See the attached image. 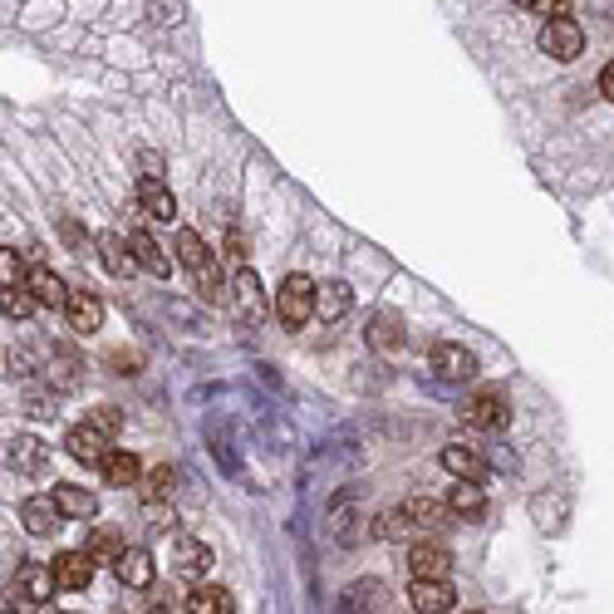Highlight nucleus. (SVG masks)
<instances>
[{
	"label": "nucleus",
	"mask_w": 614,
	"mask_h": 614,
	"mask_svg": "<svg viewBox=\"0 0 614 614\" xmlns=\"http://www.w3.org/2000/svg\"><path fill=\"white\" fill-rule=\"evenodd\" d=\"M50 497L59 502V511H64L69 521H94V511H99V497H94L89 487H69V482H59Z\"/></svg>",
	"instance_id": "nucleus-19"
},
{
	"label": "nucleus",
	"mask_w": 614,
	"mask_h": 614,
	"mask_svg": "<svg viewBox=\"0 0 614 614\" xmlns=\"http://www.w3.org/2000/svg\"><path fill=\"white\" fill-rule=\"evenodd\" d=\"M94 565H99V560L89 556V551H59V556H55L59 590H89V580H94Z\"/></svg>",
	"instance_id": "nucleus-9"
},
{
	"label": "nucleus",
	"mask_w": 614,
	"mask_h": 614,
	"mask_svg": "<svg viewBox=\"0 0 614 614\" xmlns=\"http://www.w3.org/2000/svg\"><path fill=\"white\" fill-rule=\"evenodd\" d=\"M276 315H280L285 330L310 325V315H320V285H315L310 276H300V271H290L276 290Z\"/></svg>",
	"instance_id": "nucleus-1"
},
{
	"label": "nucleus",
	"mask_w": 614,
	"mask_h": 614,
	"mask_svg": "<svg viewBox=\"0 0 614 614\" xmlns=\"http://www.w3.org/2000/svg\"><path fill=\"white\" fill-rule=\"evenodd\" d=\"M128 241H133V256H138V266L148 271V276H158V280H168L172 276V261H168V251L148 236V231H128Z\"/></svg>",
	"instance_id": "nucleus-18"
},
{
	"label": "nucleus",
	"mask_w": 614,
	"mask_h": 614,
	"mask_svg": "<svg viewBox=\"0 0 614 614\" xmlns=\"http://www.w3.org/2000/svg\"><path fill=\"white\" fill-rule=\"evenodd\" d=\"M172 570H177L182 580H202V575L212 570V551H207L197 536H177V541H172Z\"/></svg>",
	"instance_id": "nucleus-8"
},
{
	"label": "nucleus",
	"mask_w": 614,
	"mask_h": 614,
	"mask_svg": "<svg viewBox=\"0 0 614 614\" xmlns=\"http://www.w3.org/2000/svg\"><path fill=\"white\" fill-rule=\"evenodd\" d=\"M177 261L197 276V271H207V266H212V251H207V241H202L197 231H177Z\"/></svg>",
	"instance_id": "nucleus-23"
},
{
	"label": "nucleus",
	"mask_w": 614,
	"mask_h": 614,
	"mask_svg": "<svg viewBox=\"0 0 614 614\" xmlns=\"http://www.w3.org/2000/svg\"><path fill=\"white\" fill-rule=\"evenodd\" d=\"M443 467L452 477H462V482H487V457L477 447H462V443L443 447Z\"/></svg>",
	"instance_id": "nucleus-16"
},
{
	"label": "nucleus",
	"mask_w": 614,
	"mask_h": 614,
	"mask_svg": "<svg viewBox=\"0 0 614 614\" xmlns=\"http://www.w3.org/2000/svg\"><path fill=\"white\" fill-rule=\"evenodd\" d=\"M25 285H30V290H35V300H40V305H50V310H59V305L69 300L64 280H59L55 271H45V266H30V271H25Z\"/></svg>",
	"instance_id": "nucleus-21"
},
{
	"label": "nucleus",
	"mask_w": 614,
	"mask_h": 614,
	"mask_svg": "<svg viewBox=\"0 0 614 614\" xmlns=\"http://www.w3.org/2000/svg\"><path fill=\"white\" fill-rule=\"evenodd\" d=\"M172 482H177L172 467H153V472L143 477V502H163V497H172Z\"/></svg>",
	"instance_id": "nucleus-30"
},
{
	"label": "nucleus",
	"mask_w": 614,
	"mask_h": 614,
	"mask_svg": "<svg viewBox=\"0 0 614 614\" xmlns=\"http://www.w3.org/2000/svg\"><path fill=\"white\" fill-rule=\"evenodd\" d=\"M197 295H202V300H222L226 295V285H222V271H217V261H212V266H207V271H197Z\"/></svg>",
	"instance_id": "nucleus-31"
},
{
	"label": "nucleus",
	"mask_w": 614,
	"mask_h": 614,
	"mask_svg": "<svg viewBox=\"0 0 614 614\" xmlns=\"http://www.w3.org/2000/svg\"><path fill=\"white\" fill-rule=\"evenodd\" d=\"M541 5H546L551 15H565V10H570V0H541Z\"/></svg>",
	"instance_id": "nucleus-36"
},
{
	"label": "nucleus",
	"mask_w": 614,
	"mask_h": 614,
	"mask_svg": "<svg viewBox=\"0 0 614 614\" xmlns=\"http://www.w3.org/2000/svg\"><path fill=\"white\" fill-rule=\"evenodd\" d=\"M349 305H354L349 285H339V280H335V285H325V290H320V320H339Z\"/></svg>",
	"instance_id": "nucleus-29"
},
{
	"label": "nucleus",
	"mask_w": 614,
	"mask_h": 614,
	"mask_svg": "<svg viewBox=\"0 0 614 614\" xmlns=\"http://www.w3.org/2000/svg\"><path fill=\"white\" fill-rule=\"evenodd\" d=\"M408 565H413V575H447V551L433 546V541H423V546L408 551Z\"/></svg>",
	"instance_id": "nucleus-27"
},
{
	"label": "nucleus",
	"mask_w": 614,
	"mask_h": 614,
	"mask_svg": "<svg viewBox=\"0 0 614 614\" xmlns=\"http://www.w3.org/2000/svg\"><path fill=\"white\" fill-rule=\"evenodd\" d=\"M541 50L551 59H560V64H570V59H580V50H585V35H580V25L570 15H551L541 25Z\"/></svg>",
	"instance_id": "nucleus-4"
},
{
	"label": "nucleus",
	"mask_w": 614,
	"mask_h": 614,
	"mask_svg": "<svg viewBox=\"0 0 614 614\" xmlns=\"http://www.w3.org/2000/svg\"><path fill=\"white\" fill-rule=\"evenodd\" d=\"M55 590H59L55 565H50V570H45V565H20V575H15V605H20V610H45Z\"/></svg>",
	"instance_id": "nucleus-3"
},
{
	"label": "nucleus",
	"mask_w": 614,
	"mask_h": 614,
	"mask_svg": "<svg viewBox=\"0 0 614 614\" xmlns=\"http://www.w3.org/2000/svg\"><path fill=\"white\" fill-rule=\"evenodd\" d=\"M113 570H118V580H123L128 590H148V585H153V556H148L143 546H128Z\"/></svg>",
	"instance_id": "nucleus-17"
},
{
	"label": "nucleus",
	"mask_w": 614,
	"mask_h": 614,
	"mask_svg": "<svg viewBox=\"0 0 614 614\" xmlns=\"http://www.w3.org/2000/svg\"><path fill=\"white\" fill-rule=\"evenodd\" d=\"M59 502L55 497H30V502L20 506V526L30 531V536H55L59 531Z\"/></svg>",
	"instance_id": "nucleus-13"
},
{
	"label": "nucleus",
	"mask_w": 614,
	"mask_h": 614,
	"mask_svg": "<svg viewBox=\"0 0 614 614\" xmlns=\"http://www.w3.org/2000/svg\"><path fill=\"white\" fill-rule=\"evenodd\" d=\"M187 610L192 614H231V595H226L222 585H197L192 595H187Z\"/></svg>",
	"instance_id": "nucleus-24"
},
{
	"label": "nucleus",
	"mask_w": 614,
	"mask_h": 614,
	"mask_svg": "<svg viewBox=\"0 0 614 614\" xmlns=\"http://www.w3.org/2000/svg\"><path fill=\"white\" fill-rule=\"evenodd\" d=\"M433 369H438V379H447V384H462V379L477 374V359L462 344H438L433 349Z\"/></svg>",
	"instance_id": "nucleus-12"
},
{
	"label": "nucleus",
	"mask_w": 614,
	"mask_h": 614,
	"mask_svg": "<svg viewBox=\"0 0 614 614\" xmlns=\"http://www.w3.org/2000/svg\"><path fill=\"white\" fill-rule=\"evenodd\" d=\"M99 256H104V266H109V276H133L138 271V256H133V241L128 236H118V231H104L99 236Z\"/></svg>",
	"instance_id": "nucleus-15"
},
{
	"label": "nucleus",
	"mask_w": 614,
	"mask_h": 614,
	"mask_svg": "<svg viewBox=\"0 0 614 614\" xmlns=\"http://www.w3.org/2000/svg\"><path fill=\"white\" fill-rule=\"evenodd\" d=\"M15 280H25V266H20L15 251H5V285H15Z\"/></svg>",
	"instance_id": "nucleus-34"
},
{
	"label": "nucleus",
	"mask_w": 614,
	"mask_h": 614,
	"mask_svg": "<svg viewBox=\"0 0 614 614\" xmlns=\"http://www.w3.org/2000/svg\"><path fill=\"white\" fill-rule=\"evenodd\" d=\"M84 551L99 560V565H118V556H123L128 546H123V536H118L113 526H99V531L89 536V546H84Z\"/></svg>",
	"instance_id": "nucleus-25"
},
{
	"label": "nucleus",
	"mask_w": 614,
	"mask_h": 614,
	"mask_svg": "<svg viewBox=\"0 0 614 614\" xmlns=\"http://www.w3.org/2000/svg\"><path fill=\"white\" fill-rule=\"evenodd\" d=\"M109 438H113V433H104L94 418H84L79 428H69L64 447H69V457H74V462H94V467H99V457L109 452Z\"/></svg>",
	"instance_id": "nucleus-6"
},
{
	"label": "nucleus",
	"mask_w": 614,
	"mask_h": 614,
	"mask_svg": "<svg viewBox=\"0 0 614 614\" xmlns=\"http://www.w3.org/2000/svg\"><path fill=\"white\" fill-rule=\"evenodd\" d=\"M600 94H605V99H614V64H605V69H600Z\"/></svg>",
	"instance_id": "nucleus-35"
},
{
	"label": "nucleus",
	"mask_w": 614,
	"mask_h": 614,
	"mask_svg": "<svg viewBox=\"0 0 614 614\" xmlns=\"http://www.w3.org/2000/svg\"><path fill=\"white\" fill-rule=\"evenodd\" d=\"M99 477H104V487H138L143 467H138V457H133L128 447H109V452L99 457Z\"/></svg>",
	"instance_id": "nucleus-10"
},
{
	"label": "nucleus",
	"mask_w": 614,
	"mask_h": 614,
	"mask_svg": "<svg viewBox=\"0 0 614 614\" xmlns=\"http://www.w3.org/2000/svg\"><path fill=\"white\" fill-rule=\"evenodd\" d=\"M138 207H143L153 222H172V217H177L172 192L163 187V177H153V172H143V177H138Z\"/></svg>",
	"instance_id": "nucleus-11"
},
{
	"label": "nucleus",
	"mask_w": 614,
	"mask_h": 614,
	"mask_svg": "<svg viewBox=\"0 0 614 614\" xmlns=\"http://www.w3.org/2000/svg\"><path fill=\"white\" fill-rule=\"evenodd\" d=\"M516 5H541V0H516Z\"/></svg>",
	"instance_id": "nucleus-37"
},
{
	"label": "nucleus",
	"mask_w": 614,
	"mask_h": 614,
	"mask_svg": "<svg viewBox=\"0 0 614 614\" xmlns=\"http://www.w3.org/2000/svg\"><path fill=\"white\" fill-rule=\"evenodd\" d=\"M89 418H94L104 433H118V428H123V413H118V408H89Z\"/></svg>",
	"instance_id": "nucleus-32"
},
{
	"label": "nucleus",
	"mask_w": 614,
	"mask_h": 614,
	"mask_svg": "<svg viewBox=\"0 0 614 614\" xmlns=\"http://www.w3.org/2000/svg\"><path fill=\"white\" fill-rule=\"evenodd\" d=\"M231 290H236V315H241L246 325H261V320H266V300H261V280H256V271L246 266Z\"/></svg>",
	"instance_id": "nucleus-14"
},
{
	"label": "nucleus",
	"mask_w": 614,
	"mask_h": 614,
	"mask_svg": "<svg viewBox=\"0 0 614 614\" xmlns=\"http://www.w3.org/2000/svg\"><path fill=\"white\" fill-rule=\"evenodd\" d=\"M35 290L30 285H5V295H0V310H5V320H30L35 315Z\"/></svg>",
	"instance_id": "nucleus-26"
},
{
	"label": "nucleus",
	"mask_w": 614,
	"mask_h": 614,
	"mask_svg": "<svg viewBox=\"0 0 614 614\" xmlns=\"http://www.w3.org/2000/svg\"><path fill=\"white\" fill-rule=\"evenodd\" d=\"M447 511H452V516H462V521H477V516L487 511L482 482H462V487H452V497H447Z\"/></svg>",
	"instance_id": "nucleus-22"
},
{
	"label": "nucleus",
	"mask_w": 614,
	"mask_h": 614,
	"mask_svg": "<svg viewBox=\"0 0 614 614\" xmlns=\"http://www.w3.org/2000/svg\"><path fill=\"white\" fill-rule=\"evenodd\" d=\"M5 462H10V472H40L45 467V447H40V438H30V433H20V438H10L5 443Z\"/></svg>",
	"instance_id": "nucleus-20"
},
{
	"label": "nucleus",
	"mask_w": 614,
	"mask_h": 614,
	"mask_svg": "<svg viewBox=\"0 0 614 614\" xmlns=\"http://www.w3.org/2000/svg\"><path fill=\"white\" fill-rule=\"evenodd\" d=\"M408 516H413V521H423V526H433V521H438V506L433 502H413L408 506Z\"/></svg>",
	"instance_id": "nucleus-33"
},
{
	"label": "nucleus",
	"mask_w": 614,
	"mask_h": 614,
	"mask_svg": "<svg viewBox=\"0 0 614 614\" xmlns=\"http://www.w3.org/2000/svg\"><path fill=\"white\" fill-rule=\"evenodd\" d=\"M408 605H413L418 614H447L452 605H457V595H452V585H447L443 575H413Z\"/></svg>",
	"instance_id": "nucleus-5"
},
{
	"label": "nucleus",
	"mask_w": 614,
	"mask_h": 614,
	"mask_svg": "<svg viewBox=\"0 0 614 614\" xmlns=\"http://www.w3.org/2000/svg\"><path fill=\"white\" fill-rule=\"evenodd\" d=\"M462 418H467L472 428H482V433H502L506 423H511L506 393H502V389H477V393H467V403H462Z\"/></svg>",
	"instance_id": "nucleus-2"
},
{
	"label": "nucleus",
	"mask_w": 614,
	"mask_h": 614,
	"mask_svg": "<svg viewBox=\"0 0 614 614\" xmlns=\"http://www.w3.org/2000/svg\"><path fill=\"white\" fill-rule=\"evenodd\" d=\"M369 344H374V349H398V344H403V320H398L393 310L374 315V330H369Z\"/></svg>",
	"instance_id": "nucleus-28"
},
{
	"label": "nucleus",
	"mask_w": 614,
	"mask_h": 614,
	"mask_svg": "<svg viewBox=\"0 0 614 614\" xmlns=\"http://www.w3.org/2000/svg\"><path fill=\"white\" fill-rule=\"evenodd\" d=\"M64 315H69V330H74V335H94V330L104 325V300L89 295V290H69Z\"/></svg>",
	"instance_id": "nucleus-7"
}]
</instances>
